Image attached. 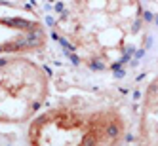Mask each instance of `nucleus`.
Listing matches in <instances>:
<instances>
[{"instance_id":"39448f33","label":"nucleus","mask_w":158,"mask_h":146,"mask_svg":"<svg viewBox=\"0 0 158 146\" xmlns=\"http://www.w3.org/2000/svg\"><path fill=\"white\" fill-rule=\"evenodd\" d=\"M137 146H158V74L143 93L137 120Z\"/></svg>"},{"instance_id":"f257e3e1","label":"nucleus","mask_w":158,"mask_h":146,"mask_svg":"<svg viewBox=\"0 0 158 146\" xmlns=\"http://www.w3.org/2000/svg\"><path fill=\"white\" fill-rule=\"evenodd\" d=\"M42 19L67 57L97 74L124 72L149 44L145 0H44Z\"/></svg>"},{"instance_id":"f03ea898","label":"nucleus","mask_w":158,"mask_h":146,"mask_svg":"<svg viewBox=\"0 0 158 146\" xmlns=\"http://www.w3.org/2000/svg\"><path fill=\"white\" fill-rule=\"evenodd\" d=\"M126 120L114 108L53 106L29 121V146H120Z\"/></svg>"},{"instance_id":"20e7f679","label":"nucleus","mask_w":158,"mask_h":146,"mask_svg":"<svg viewBox=\"0 0 158 146\" xmlns=\"http://www.w3.org/2000/svg\"><path fill=\"white\" fill-rule=\"evenodd\" d=\"M48 30L42 21L14 8L0 10V57L36 53L48 44Z\"/></svg>"},{"instance_id":"7ed1b4c3","label":"nucleus","mask_w":158,"mask_h":146,"mask_svg":"<svg viewBox=\"0 0 158 146\" xmlns=\"http://www.w3.org/2000/svg\"><path fill=\"white\" fill-rule=\"evenodd\" d=\"M50 95V76L27 55L0 57V123L17 125L38 116Z\"/></svg>"}]
</instances>
